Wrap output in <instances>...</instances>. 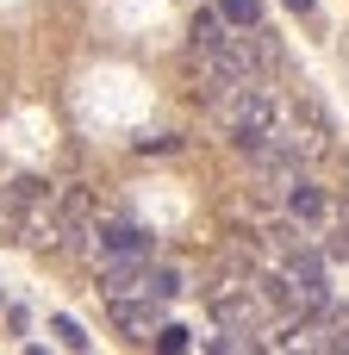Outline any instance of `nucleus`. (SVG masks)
Returning <instances> with one entry per match:
<instances>
[{
    "label": "nucleus",
    "instance_id": "nucleus-1",
    "mask_svg": "<svg viewBox=\"0 0 349 355\" xmlns=\"http://www.w3.org/2000/svg\"><path fill=\"white\" fill-rule=\"evenodd\" d=\"M219 119H225V131H231V144L237 150H250V144H262V137H275V131H287V106H281V94H269L262 87V75L256 81H244L225 106H212Z\"/></svg>",
    "mask_w": 349,
    "mask_h": 355
},
{
    "label": "nucleus",
    "instance_id": "nucleus-2",
    "mask_svg": "<svg viewBox=\"0 0 349 355\" xmlns=\"http://www.w3.org/2000/svg\"><path fill=\"white\" fill-rule=\"evenodd\" d=\"M244 81H256V75H250V62L237 56L231 37H225V44H206V50L187 56V87H194V100H206V106H225Z\"/></svg>",
    "mask_w": 349,
    "mask_h": 355
},
{
    "label": "nucleus",
    "instance_id": "nucleus-3",
    "mask_svg": "<svg viewBox=\"0 0 349 355\" xmlns=\"http://www.w3.org/2000/svg\"><path fill=\"white\" fill-rule=\"evenodd\" d=\"M162 306H169V300H156L150 287H144V293H125V300H106L112 324H119V331H131V337H156V324H162Z\"/></svg>",
    "mask_w": 349,
    "mask_h": 355
},
{
    "label": "nucleus",
    "instance_id": "nucleus-4",
    "mask_svg": "<svg viewBox=\"0 0 349 355\" xmlns=\"http://www.w3.org/2000/svg\"><path fill=\"white\" fill-rule=\"evenodd\" d=\"M6 212L19 218V231L31 225V218H44V212H56V187H44V181H31V175H19V181H6Z\"/></svg>",
    "mask_w": 349,
    "mask_h": 355
},
{
    "label": "nucleus",
    "instance_id": "nucleus-5",
    "mask_svg": "<svg viewBox=\"0 0 349 355\" xmlns=\"http://www.w3.org/2000/svg\"><path fill=\"white\" fill-rule=\"evenodd\" d=\"M94 237H100V262H106V256H156V237L137 231V225H125V218L94 225Z\"/></svg>",
    "mask_w": 349,
    "mask_h": 355
},
{
    "label": "nucleus",
    "instance_id": "nucleus-6",
    "mask_svg": "<svg viewBox=\"0 0 349 355\" xmlns=\"http://www.w3.org/2000/svg\"><path fill=\"white\" fill-rule=\"evenodd\" d=\"M287 218H300L306 231H318V225L331 218V206H325V193H318L312 181H300V175H293V181H287Z\"/></svg>",
    "mask_w": 349,
    "mask_h": 355
},
{
    "label": "nucleus",
    "instance_id": "nucleus-7",
    "mask_svg": "<svg viewBox=\"0 0 349 355\" xmlns=\"http://www.w3.org/2000/svg\"><path fill=\"white\" fill-rule=\"evenodd\" d=\"M318 331H325V349H349V306H325Z\"/></svg>",
    "mask_w": 349,
    "mask_h": 355
},
{
    "label": "nucleus",
    "instance_id": "nucleus-8",
    "mask_svg": "<svg viewBox=\"0 0 349 355\" xmlns=\"http://www.w3.org/2000/svg\"><path fill=\"white\" fill-rule=\"evenodd\" d=\"M187 37H194V50L225 44V12H212V6H206V12H194V31H187Z\"/></svg>",
    "mask_w": 349,
    "mask_h": 355
},
{
    "label": "nucleus",
    "instance_id": "nucleus-9",
    "mask_svg": "<svg viewBox=\"0 0 349 355\" xmlns=\"http://www.w3.org/2000/svg\"><path fill=\"white\" fill-rule=\"evenodd\" d=\"M219 12H225V25H262V0H219Z\"/></svg>",
    "mask_w": 349,
    "mask_h": 355
},
{
    "label": "nucleus",
    "instance_id": "nucleus-10",
    "mask_svg": "<svg viewBox=\"0 0 349 355\" xmlns=\"http://www.w3.org/2000/svg\"><path fill=\"white\" fill-rule=\"evenodd\" d=\"M156 349H162V355L194 349V331H181V324H156Z\"/></svg>",
    "mask_w": 349,
    "mask_h": 355
},
{
    "label": "nucleus",
    "instance_id": "nucleus-11",
    "mask_svg": "<svg viewBox=\"0 0 349 355\" xmlns=\"http://www.w3.org/2000/svg\"><path fill=\"white\" fill-rule=\"evenodd\" d=\"M50 337H56L62 349H87V331H81L75 318H50Z\"/></svg>",
    "mask_w": 349,
    "mask_h": 355
},
{
    "label": "nucleus",
    "instance_id": "nucleus-12",
    "mask_svg": "<svg viewBox=\"0 0 349 355\" xmlns=\"http://www.w3.org/2000/svg\"><path fill=\"white\" fill-rule=\"evenodd\" d=\"M150 293H156V300H175V293H181V275H175V268H150Z\"/></svg>",
    "mask_w": 349,
    "mask_h": 355
},
{
    "label": "nucleus",
    "instance_id": "nucleus-13",
    "mask_svg": "<svg viewBox=\"0 0 349 355\" xmlns=\"http://www.w3.org/2000/svg\"><path fill=\"white\" fill-rule=\"evenodd\" d=\"M325 256H331V262H349V218H343V225H337V237L325 243Z\"/></svg>",
    "mask_w": 349,
    "mask_h": 355
},
{
    "label": "nucleus",
    "instance_id": "nucleus-14",
    "mask_svg": "<svg viewBox=\"0 0 349 355\" xmlns=\"http://www.w3.org/2000/svg\"><path fill=\"white\" fill-rule=\"evenodd\" d=\"M287 6H293V12H312V0H287Z\"/></svg>",
    "mask_w": 349,
    "mask_h": 355
},
{
    "label": "nucleus",
    "instance_id": "nucleus-15",
    "mask_svg": "<svg viewBox=\"0 0 349 355\" xmlns=\"http://www.w3.org/2000/svg\"><path fill=\"white\" fill-rule=\"evenodd\" d=\"M343 218H349V212H343Z\"/></svg>",
    "mask_w": 349,
    "mask_h": 355
}]
</instances>
